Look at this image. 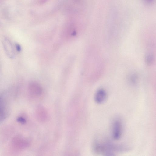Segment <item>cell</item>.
Masks as SVG:
<instances>
[{"label": "cell", "instance_id": "9c48e42d", "mask_svg": "<svg viewBox=\"0 0 156 156\" xmlns=\"http://www.w3.org/2000/svg\"><path fill=\"white\" fill-rule=\"evenodd\" d=\"M17 120L18 122L22 124H25L26 122V120L21 116L18 117L17 119Z\"/></svg>", "mask_w": 156, "mask_h": 156}, {"label": "cell", "instance_id": "52a82bcc", "mask_svg": "<svg viewBox=\"0 0 156 156\" xmlns=\"http://www.w3.org/2000/svg\"><path fill=\"white\" fill-rule=\"evenodd\" d=\"M154 60V55L151 53L147 54L145 57L146 62L148 65L152 64Z\"/></svg>", "mask_w": 156, "mask_h": 156}, {"label": "cell", "instance_id": "277c9868", "mask_svg": "<svg viewBox=\"0 0 156 156\" xmlns=\"http://www.w3.org/2000/svg\"><path fill=\"white\" fill-rule=\"evenodd\" d=\"M35 115L37 119L41 122H45L48 118V114L46 110L41 105H39L36 108Z\"/></svg>", "mask_w": 156, "mask_h": 156}, {"label": "cell", "instance_id": "3957f363", "mask_svg": "<svg viewBox=\"0 0 156 156\" xmlns=\"http://www.w3.org/2000/svg\"><path fill=\"white\" fill-rule=\"evenodd\" d=\"M28 90L30 95L35 97L40 96L42 91V88L40 85L35 82H32L29 83Z\"/></svg>", "mask_w": 156, "mask_h": 156}, {"label": "cell", "instance_id": "ba28073f", "mask_svg": "<svg viewBox=\"0 0 156 156\" xmlns=\"http://www.w3.org/2000/svg\"><path fill=\"white\" fill-rule=\"evenodd\" d=\"M129 79L131 83L133 84H135L138 80L137 76L135 73L131 74L129 76Z\"/></svg>", "mask_w": 156, "mask_h": 156}, {"label": "cell", "instance_id": "6da1fadb", "mask_svg": "<svg viewBox=\"0 0 156 156\" xmlns=\"http://www.w3.org/2000/svg\"><path fill=\"white\" fill-rule=\"evenodd\" d=\"M30 144L27 139L21 135H17L15 136L12 139L11 146L13 150L19 151L27 148Z\"/></svg>", "mask_w": 156, "mask_h": 156}, {"label": "cell", "instance_id": "8992f818", "mask_svg": "<svg viewBox=\"0 0 156 156\" xmlns=\"http://www.w3.org/2000/svg\"><path fill=\"white\" fill-rule=\"evenodd\" d=\"M3 40V45L6 53L9 57L12 58L14 57V53L11 43L7 39L5 38Z\"/></svg>", "mask_w": 156, "mask_h": 156}, {"label": "cell", "instance_id": "7a4b0ae2", "mask_svg": "<svg viewBox=\"0 0 156 156\" xmlns=\"http://www.w3.org/2000/svg\"><path fill=\"white\" fill-rule=\"evenodd\" d=\"M122 122L118 119H115L113 121L111 127L112 136L115 140L119 139L122 135Z\"/></svg>", "mask_w": 156, "mask_h": 156}, {"label": "cell", "instance_id": "5b68a950", "mask_svg": "<svg viewBox=\"0 0 156 156\" xmlns=\"http://www.w3.org/2000/svg\"><path fill=\"white\" fill-rule=\"evenodd\" d=\"M107 94L105 91L103 89H98L94 96V100L98 104H101L106 100Z\"/></svg>", "mask_w": 156, "mask_h": 156}, {"label": "cell", "instance_id": "30bf717a", "mask_svg": "<svg viewBox=\"0 0 156 156\" xmlns=\"http://www.w3.org/2000/svg\"><path fill=\"white\" fill-rule=\"evenodd\" d=\"M146 0L147 1V2H150L151 1L153 0Z\"/></svg>", "mask_w": 156, "mask_h": 156}]
</instances>
